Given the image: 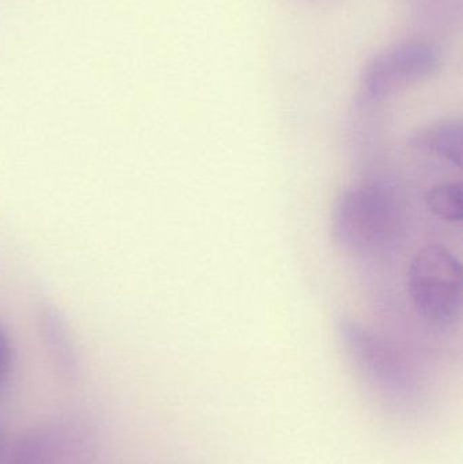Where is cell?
I'll use <instances>...</instances> for the list:
<instances>
[{
  "mask_svg": "<svg viewBox=\"0 0 463 464\" xmlns=\"http://www.w3.org/2000/svg\"><path fill=\"white\" fill-rule=\"evenodd\" d=\"M402 218L401 201L391 187L374 182L355 185L334 201L332 237L345 253L369 258L396 243Z\"/></svg>",
  "mask_w": 463,
  "mask_h": 464,
  "instance_id": "1",
  "label": "cell"
},
{
  "mask_svg": "<svg viewBox=\"0 0 463 464\" xmlns=\"http://www.w3.org/2000/svg\"><path fill=\"white\" fill-rule=\"evenodd\" d=\"M337 332L356 371L391 411L410 416L424 408L418 375L396 346L352 319H342Z\"/></svg>",
  "mask_w": 463,
  "mask_h": 464,
  "instance_id": "2",
  "label": "cell"
},
{
  "mask_svg": "<svg viewBox=\"0 0 463 464\" xmlns=\"http://www.w3.org/2000/svg\"><path fill=\"white\" fill-rule=\"evenodd\" d=\"M407 288L424 322L435 327L451 326L462 311L461 259L445 246H424L408 267Z\"/></svg>",
  "mask_w": 463,
  "mask_h": 464,
  "instance_id": "3",
  "label": "cell"
},
{
  "mask_svg": "<svg viewBox=\"0 0 463 464\" xmlns=\"http://www.w3.org/2000/svg\"><path fill=\"white\" fill-rule=\"evenodd\" d=\"M442 51L429 41L410 40L375 54L359 79L356 105L372 108L400 87L426 81L442 67Z\"/></svg>",
  "mask_w": 463,
  "mask_h": 464,
  "instance_id": "4",
  "label": "cell"
},
{
  "mask_svg": "<svg viewBox=\"0 0 463 464\" xmlns=\"http://www.w3.org/2000/svg\"><path fill=\"white\" fill-rule=\"evenodd\" d=\"M38 322L41 337L57 372L68 381H75L81 372V362L72 335L62 314L53 305L43 304Z\"/></svg>",
  "mask_w": 463,
  "mask_h": 464,
  "instance_id": "5",
  "label": "cell"
},
{
  "mask_svg": "<svg viewBox=\"0 0 463 464\" xmlns=\"http://www.w3.org/2000/svg\"><path fill=\"white\" fill-rule=\"evenodd\" d=\"M60 425H41L24 432L11 447L5 464H54L65 446Z\"/></svg>",
  "mask_w": 463,
  "mask_h": 464,
  "instance_id": "6",
  "label": "cell"
},
{
  "mask_svg": "<svg viewBox=\"0 0 463 464\" xmlns=\"http://www.w3.org/2000/svg\"><path fill=\"white\" fill-rule=\"evenodd\" d=\"M413 149L429 152L457 169L462 168L463 127L461 120H443L419 130L410 140Z\"/></svg>",
  "mask_w": 463,
  "mask_h": 464,
  "instance_id": "7",
  "label": "cell"
},
{
  "mask_svg": "<svg viewBox=\"0 0 463 464\" xmlns=\"http://www.w3.org/2000/svg\"><path fill=\"white\" fill-rule=\"evenodd\" d=\"M429 212L450 223H461L463 218V187L461 182H445L429 188L424 195Z\"/></svg>",
  "mask_w": 463,
  "mask_h": 464,
  "instance_id": "8",
  "label": "cell"
},
{
  "mask_svg": "<svg viewBox=\"0 0 463 464\" xmlns=\"http://www.w3.org/2000/svg\"><path fill=\"white\" fill-rule=\"evenodd\" d=\"M461 8V0H413L416 19L423 24H440L450 21Z\"/></svg>",
  "mask_w": 463,
  "mask_h": 464,
  "instance_id": "9",
  "label": "cell"
},
{
  "mask_svg": "<svg viewBox=\"0 0 463 464\" xmlns=\"http://www.w3.org/2000/svg\"><path fill=\"white\" fill-rule=\"evenodd\" d=\"M14 351L7 329L0 324V392L5 389L13 371Z\"/></svg>",
  "mask_w": 463,
  "mask_h": 464,
  "instance_id": "10",
  "label": "cell"
},
{
  "mask_svg": "<svg viewBox=\"0 0 463 464\" xmlns=\"http://www.w3.org/2000/svg\"><path fill=\"white\" fill-rule=\"evenodd\" d=\"M5 430H3L2 425H0V460H2L3 454H5Z\"/></svg>",
  "mask_w": 463,
  "mask_h": 464,
  "instance_id": "11",
  "label": "cell"
}]
</instances>
